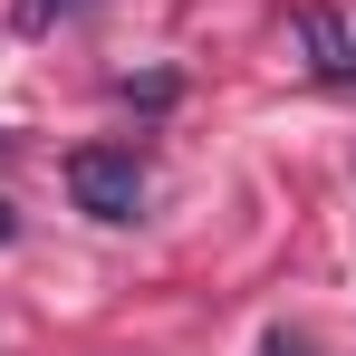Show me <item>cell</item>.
<instances>
[{"instance_id":"cell-3","label":"cell","mask_w":356,"mask_h":356,"mask_svg":"<svg viewBox=\"0 0 356 356\" xmlns=\"http://www.w3.org/2000/svg\"><path fill=\"white\" fill-rule=\"evenodd\" d=\"M125 106H174V77H125Z\"/></svg>"},{"instance_id":"cell-6","label":"cell","mask_w":356,"mask_h":356,"mask_svg":"<svg viewBox=\"0 0 356 356\" xmlns=\"http://www.w3.org/2000/svg\"><path fill=\"white\" fill-rule=\"evenodd\" d=\"M10 241H19V212H10V202H0V250H10Z\"/></svg>"},{"instance_id":"cell-1","label":"cell","mask_w":356,"mask_h":356,"mask_svg":"<svg viewBox=\"0 0 356 356\" xmlns=\"http://www.w3.org/2000/svg\"><path fill=\"white\" fill-rule=\"evenodd\" d=\"M67 193H77L87 222H135L145 212V164L125 145H77L67 154Z\"/></svg>"},{"instance_id":"cell-5","label":"cell","mask_w":356,"mask_h":356,"mask_svg":"<svg viewBox=\"0 0 356 356\" xmlns=\"http://www.w3.org/2000/svg\"><path fill=\"white\" fill-rule=\"evenodd\" d=\"M260 356H308V337H298V327H270V337H260Z\"/></svg>"},{"instance_id":"cell-2","label":"cell","mask_w":356,"mask_h":356,"mask_svg":"<svg viewBox=\"0 0 356 356\" xmlns=\"http://www.w3.org/2000/svg\"><path fill=\"white\" fill-rule=\"evenodd\" d=\"M298 49H308L318 77H356V29L337 10H298Z\"/></svg>"},{"instance_id":"cell-4","label":"cell","mask_w":356,"mask_h":356,"mask_svg":"<svg viewBox=\"0 0 356 356\" xmlns=\"http://www.w3.org/2000/svg\"><path fill=\"white\" fill-rule=\"evenodd\" d=\"M77 0H19V29H49V19H67Z\"/></svg>"}]
</instances>
